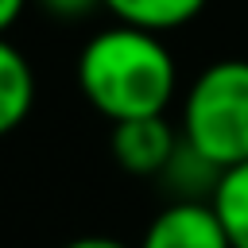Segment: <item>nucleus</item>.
<instances>
[{
  "mask_svg": "<svg viewBox=\"0 0 248 248\" xmlns=\"http://www.w3.org/2000/svg\"><path fill=\"white\" fill-rule=\"evenodd\" d=\"M178 132L167 124V116H132V120H116L108 147L120 170L136 174V178H159L167 159L178 147Z\"/></svg>",
  "mask_w": 248,
  "mask_h": 248,
  "instance_id": "obj_3",
  "label": "nucleus"
},
{
  "mask_svg": "<svg viewBox=\"0 0 248 248\" xmlns=\"http://www.w3.org/2000/svg\"><path fill=\"white\" fill-rule=\"evenodd\" d=\"M140 248H232L209 202H170L147 229Z\"/></svg>",
  "mask_w": 248,
  "mask_h": 248,
  "instance_id": "obj_4",
  "label": "nucleus"
},
{
  "mask_svg": "<svg viewBox=\"0 0 248 248\" xmlns=\"http://www.w3.org/2000/svg\"><path fill=\"white\" fill-rule=\"evenodd\" d=\"M27 4H31V0H0V35L16 27V19L23 16V8H27Z\"/></svg>",
  "mask_w": 248,
  "mask_h": 248,
  "instance_id": "obj_10",
  "label": "nucleus"
},
{
  "mask_svg": "<svg viewBox=\"0 0 248 248\" xmlns=\"http://www.w3.org/2000/svg\"><path fill=\"white\" fill-rule=\"evenodd\" d=\"M35 105V74L19 46L0 35V136L16 132Z\"/></svg>",
  "mask_w": 248,
  "mask_h": 248,
  "instance_id": "obj_6",
  "label": "nucleus"
},
{
  "mask_svg": "<svg viewBox=\"0 0 248 248\" xmlns=\"http://www.w3.org/2000/svg\"><path fill=\"white\" fill-rule=\"evenodd\" d=\"M209 205H213L229 244L232 248H248V159L221 170Z\"/></svg>",
  "mask_w": 248,
  "mask_h": 248,
  "instance_id": "obj_8",
  "label": "nucleus"
},
{
  "mask_svg": "<svg viewBox=\"0 0 248 248\" xmlns=\"http://www.w3.org/2000/svg\"><path fill=\"white\" fill-rule=\"evenodd\" d=\"M217 178H221V167L213 159H205L198 147H190L186 140H178L174 155L167 159V167L159 174V182L170 194V202H209L213 190H217Z\"/></svg>",
  "mask_w": 248,
  "mask_h": 248,
  "instance_id": "obj_5",
  "label": "nucleus"
},
{
  "mask_svg": "<svg viewBox=\"0 0 248 248\" xmlns=\"http://www.w3.org/2000/svg\"><path fill=\"white\" fill-rule=\"evenodd\" d=\"M178 132L221 170L248 159V58H217L190 81Z\"/></svg>",
  "mask_w": 248,
  "mask_h": 248,
  "instance_id": "obj_2",
  "label": "nucleus"
},
{
  "mask_svg": "<svg viewBox=\"0 0 248 248\" xmlns=\"http://www.w3.org/2000/svg\"><path fill=\"white\" fill-rule=\"evenodd\" d=\"M46 16H54V19H66V23H74V19H85V16H93L97 8H105L101 0H35Z\"/></svg>",
  "mask_w": 248,
  "mask_h": 248,
  "instance_id": "obj_9",
  "label": "nucleus"
},
{
  "mask_svg": "<svg viewBox=\"0 0 248 248\" xmlns=\"http://www.w3.org/2000/svg\"><path fill=\"white\" fill-rule=\"evenodd\" d=\"M101 4L116 16V23L167 35V31L194 23L209 0H101Z\"/></svg>",
  "mask_w": 248,
  "mask_h": 248,
  "instance_id": "obj_7",
  "label": "nucleus"
},
{
  "mask_svg": "<svg viewBox=\"0 0 248 248\" xmlns=\"http://www.w3.org/2000/svg\"><path fill=\"white\" fill-rule=\"evenodd\" d=\"M62 248H128V244L124 240H112V236H78V240H70Z\"/></svg>",
  "mask_w": 248,
  "mask_h": 248,
  "instance_id": "obj_11",
  "label": "nucleus"
},
{
  "mask_svg": "<svg viewBox=\"0 0 248 248\" xmlns=\"http://www.w3.org/2000/svg\"><path fill=\"white\" fill-rule=\"evenodd\" d=\"M78 89L105 120L163 116L178 89V66L163 35L112 23L78 54Z\"/></svg>",
  "mask_w": 248,
  "mask_h": 248,
  "instance_id": "obj_1",
  "label": "nucleus"
}]
</instances>
